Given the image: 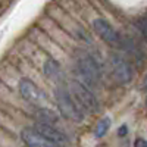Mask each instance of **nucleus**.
<instances>
[{
  "label": "nucleus",
  "mask_w": 147,
  "mask_h": 147,
  "mask_svg": "<svg viewBox=\"0 0 147 147\" xmlns=\"http://www.w3.org/2000/svg\"><path fill=\"white\" fill-rule=\"evenodd\" d=\"M55 97L59 106V110L65 118L81 122L85 118V110L82 109V106L77 102V99L74 97V94L71 93L69 88L63 87V85H57L55 90Z\"/></svg>",
  "instance_id": "1"
},
{
  "label": "nucleus",
  "mask_w": 147,
  "mask_h": 147,
  "mask_svg": "<svg viewBox=\"0 0 147 147\" xmlns=\"http://www.w3.org/2000/svg\"><path fill=\"white\" fill-rule=\"evenodd\" d=\"M77 69H78L80 77L84 80L85 85H88L91 88H97L100 85L102 69L93 56H90L85 52L80 53L77 56Z\"/></svg>",
  "instance_id": "2"
},
{
  "label": "nucleus",
  "mask_w": 147,
  "mask_h": 147,
  "mask_svg": "<svg viewBox=\"0 0 147 147\" xmlns=\"http://www.w3.org/2000/svg\"><path fill=\"white\" fill-rule=\"evenodd\" d=\"M69 90L74 94V97L77 99V102L82 106V109L85 112H99L100 105L99 100L94 97V94L90 91V88H87L82 82L80 81H71L69 82Z\"/></svg>",
  "instance_id": "3"
},
{
  "label": "nucleus",
  "mask_w": 147,
  "mask_h": 147,
  "mask_svg": "<svg viewBox=\"0 0 147 147\" xmlns=\"http://www.w3.org/2000/svg\"><path fill=\"white\" fill-rule=\"evenodd\" d=\"M93 30L94 32L100 37V38L107 43L109 46H112V47H124L125 46V40L121 37V34L110 25V24L102 18H97L93 21Z\"/></svg>",
  "instance_id": "4"
},
{
  "label": "nucleus",
  "mask_w": 147,
  "mask_h": 147,
  "mask_svg": "<svg viewBox=\"0 0 147 147\" xmlns=\"http://www.w3.org/2000/svg\"><path fill=\"white\" fill-rule=\"evenodd\" d=\"M110 68H112V74H113L115 80L119 84H128L134 77L131 63L118 53H113L110 56Z\"/></svg>",
  "instance_id": "5"
},
{
  "label": "nucleus",
  "mask_w": 147,
  "mask_h": 147,
  "mask_svg": "<svg viewBox=\"0 0 147 147\" xmlns=\"http://www.w3.org/2000/svg\"><path fill=\"white\" fill-rule=\"evenodd\" d=\"M34 129L40 134V136H43L44 138L47 140H50L59 146H63L68 138L62 132V131H59L57 128H55L53 125H47V124H41V122H37V124L34 125Z\"/></svg>",
  "instance_id": "6"
},
{
  "label": "nucleus",
  "mask_w": 147,
  "mask_h": 147,
  "mask_svg": "<svg viewBox=\"0 0 147 147\" xmlns=\"http://www.w3.org/2000/svg\"><path fill=\"white\" fill-rule=\"evenodd\" d=\"M21 137H22L24 141L27 143L28 147H62V146L50 141V140L44 138L43 136H40L34 128H25L22 131Z\"/></svg>",
  "instance_id": "7"
},
{
  "label": "nucleus",
  "mask_w": 147,
  "mask_h": 147,
  "mask_svg": "<svg viewBox=\"0 0 147 147\" xmlns=\"http://www.w3.org/2000/svg\"><path fill=\"white\" fill-rule=\"evenodd\" d=\"M19 93L27 102L34 103V105L40 103L41 99H43L41 91L38 90V87L30 80H21L19 81Z\"/></svg>",
  "instance_id": "8"
},
{
  "label": "nucleus",
  "mask_w": 147,
  "mask_h": 147,
  "mask_svg": "<svg viewBox=\"0 0 147 147\" xmlns=\"http://www.w3.org/2000/svg\"><path fill=\"white\" fill-rule=\"evenodd\" d=\"M34 116H35L37 122L47 124V125H53V124L57 122V115L53 112V110H49V109H38Z\"/></svg>",
  "instance_id": "9"
},
{
  "label": "nucleus",
  "mask_w": 147,
  "mask_h": 147,
  "mask_svg": "<svg viewBox=\"0 0 147 147\" xmlns=\"http://www.w3.org/2000/svg\"><path fill=\"white\" fill-rule=\"evenodd\" d=\"M44 74L50 80H56V81L62 80V77H63L62 72H60L59 65L55 62V60H52V59L46 60V63H44Z\"/></svg>",
  "instance_id": "10"
},
{
  "label": "nucleus",
  "mask_w": 147,
  "mask_h": 147,
  "mask_svg": "<svg viewBox=\"0 0 147 147\" xmlns=\"http://www.w3.org/2000/svg\"><path fill=\"white\" fill-rule=\"evenodd\" d=\"M109 127H110V119H109V118H103V119H100V121H99V124H97L96 128H94L96 137H103L105 134L107 132Z\"/></svg>",
  "instance_id": "11"
},
{
  "label": "nucleus",
  "mask_w": 147,
  "mask_h": 147,
  "mask_svg": "<svg viewBox=\"0 0 147 147\" xmlns=\"http://www.w3.org/2000/svg\"><path fill=\"white\" fill-rule=\"evenodd\" d=\"M137 28L140 30V32L143 34V37L147 40V16L138 19V22H137Z\"/></svg>",
  "instance_id": "12"
},
{
  "label": "nucleus",
  "mask_w": 147,
  "mask_h": 147,
  "mask_svg": "<svg viewBox=\"0 0 147 147\" xmlns=\"http://www.w3.org/2000/svg\"><path fill=\"white\" fill-rule=\"evenodd\" d=\"M134 147H147V141L143 140V138H137V140H136V144H134Z\"/></svg>",
  "instance_id": "13"
},
{
  "label": "nucleus",
  "mask_w": 147,
  "mask_h": 147,
  "mask_svg": "<svg viewBox=\"0 0 147 147\" xmlns=\"http://www.w3.org/2000/svg\"><path fill=\"white\" fill-rule=\"evenodd\" d=\"M125 131H127V128H125V127H122V128L119 129V136H124V134H125Z\"/></svg>",
  "instance_id": "14"
},
{
  "label": "nucleus",
  "mask_w": 147,
  "mask_h": 147,
  "mask_svg": "<svg viewBox=\"0 0 147 147\" xmlns=\"http://www.w3.org/2000/svg\"><path fill=\"white\" fill-rule=\"evenodd\" d=\"M143 87H144V90H147V77L144 78V84H143Z\"/></svg>",
  "instance_id": "15"
},
{
  "label": "nucleus",
  "mask_w": 147,
  "mask_h": 147,
  "mask_svg": "<svg viewBox=\"0 0 147 147\" xmlns=\"http://www.w3.org/2000/svg\"><path fill=\"white\" fill-rule=\"evenodd\" d=\"M146 105H147V99H146Z\"/></svg>",
  "instance_id": "16"
}]
</instances>
